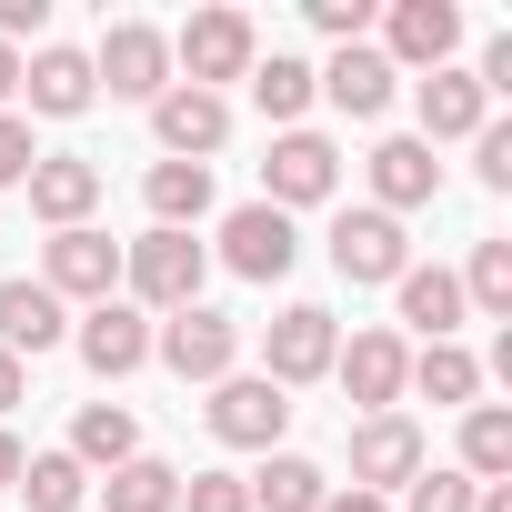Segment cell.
Instances as JSON below:
<instances>
[{"mask_svg": "<svg viewBox=\"0 0 512 512\" xmlns=\"http://www.w3.org/2000/svg\"><path fill=\"white\" fill-rule=\"evenodd\" d=\"M322 512H392V502H382V492H352V482H342V492H322Z\"/></svg>", "mask_w": 512, "mask_h": 512, "instance_id": "38", "label": "cell"}, {"mask_svg": "<svg viewBox=\"0 0 512 512\" xmlns=\"http://www.w3.org/2000/svg\"><path fill=\"white\" fill-rule=\"evenodd\" d=\"M472 512H512V482H482V492H472Z\"/></svg>", "mask_w": 512, "mask_h": 512, "instance_id": "41", "label": "cell"}, {"mask_svg": "<svg viewBox=\"0 0 512 512\" xmlns=\"http://www.w3.org/2000/svg\"><path fill=\"white\" fill-rule=\"evenodd\" d=\"M302 11H312V31H322V41H342V51L372 31V0H302Z\"/></svg>", "mask_w": 512, "mask_h": 512, "instance_id": "34", "label": "cell"}, {"mask_svg": "<svg viewBox=\"0 0 512 512\" xmlns=\"http://www.w3.org/2000/svg\"><path fill=\"white\" fill-rule=\"evenodd\" d=\"M41 292L71 312V302H121V241L111 231H51L41 241Z\"/></svg>", "mask_w": 512, "mask_h": 512, "instance_id": "4", "label": "cell"}, {"mask_svg": "<svg viewBox=\"0 0 512 512\" xmlns=\"http://www.w3.org/2000/svg\"><path fill=\"white\" fill-rule=\"evenodd\" d=\"M21 191H31V221H51V231H81V221L101 211V161H81V151H41Z\"/></svg>", "mask_w": 512, "mask_h": 512, "instance_id": "15", "label": "cell"}, {"mask_svg": "<svg viewBox=\"0 0 512 512\" xmlns=\"http://www.w3.org/2000/svg\"><path fill=\"white\" fill-rule=\"evenodd\" d=\"M141 452V422L121 412V402H81V422H71V462L81 472H121Z\"/></svg>", "mask_w": 512, "mask_h": 512, "instance_id": "25", "label": "cell"}, {"mask_svg": "<svg viewBox=\"0 0 512 512\" xmlns=\"http://www.w3.org/2000/svg\"><path fill=\"white\" fill-rule=\"evenodd\" d=\"M101 502L111 512H181V472L151 462V452H131L121 472H101Z\"/></svg>", "mask_w": 512, "mask_h": 512, "instance_id": "29", "label": "cell"}, {"mask_svg": "<svg viewBox=\"0 0 512 512\" xmlns=\"http://www.w3.org/2000/svg\"><path fill=\"white\" fill-rule=\"evenodd\" d=\"M201 272H211V251L191 231H141L121 251V282H131V312H191L201 302Z\"/></svg>", "mask_w": 512, "mask_h": 512, "instance_id": "1", "label": "cell"}, {"mask_svg": "<svg viewBox=\"0 0 512 512\" xmlns=\"http://www.w3.org/2000/svg\"><path fill=\"white\" fill-rule=\"evenodd\" d=\"M332 191H342V151H332L322 131H282L272 161H262V201H272V211H312V201H332Z\"/></svg>", "mask_w": 512, "mask_h": 512, "instance_id": "10", "label": "cell"}, {"mask_svg": "<svg viewBox=\"0 0 512 512\" xmlns=\"http://www.w3.org/2000/svg\"><path fill=\"white\" fill-rule=\"evenodd\" d=\"M21 91H31V111H41V121H81V111L101 101L91 51H71V41H41V51L21 61Z\"/></svg>", "mask_w": 512, "mask_h": 512, "instance_id": "16", "label": "cell"}, {"mask_svg": "<svg viewBox=\"0 0 512 512\" xmlns=\"http://www.w3.org/2000/svg\"><path fill=\"white\" fill-rule=\"evenodd\" d=\"M181 512H251V492H241V472H191Z\"/></svg>", "mask_w": 512, "mask_h": 512, "instance_id": "33", "label": "cell"}, {"mask_svg": "<svg viewBox=\"0 0 512 512\" xmlns=\"http://www.w3.org/2000/svg\"><path fill=\"white\" fill-rule=\"evenodd\" d=\"M402 372H412V342L402 332H352L332 352V382L362 402V412H402Z\"/></svg>", "mask_w": 512, "mask_h": 512, "instance_id": "14", "label": "cell"}, {"mask_svg": "<svg viewBox=\"0 0 512 512\" xmlns=\"http://www.w3.org/2000/svg\"><path fill=\"white\" fill-rule=\"evenodd\" d=\"M11 101H21V51L0 41V111H11Z\"/></svg>", "mask_w": 512, "mask_h": 512, "instance_id": "39", "label": "cell"}, {"mask_svg": "<svg viewBox=\"0 0 512 512\" xmlns=\"http://www.w3.org/2000/svg\"><path fill=\"white\" fill-rule=\"evenodd\" d=\"M141 201H151V231H191L211 211V161H151Z\"/></svg>", "mask_w": 512, "mask_h": 512, "instance_id": "24", "label": "cell"}, {"mask_svg": "<svg viewBox=\"0 0 512 512\" xmlns=\"http://www.w3.org/2000/svg\"><path fill=\"white\" fill-rule=\"evenodd\" d=\"M462 51V11L452 0H392L382 11V61L392 71H452Z\"/></svg>", "mask_w": 512, "mask_h": 512, "instance_id": "11", "label": "cell"}, {"mask_svg": "<svg viewBox=\"0 0 512 512\" xmlns=\"http://www.w3.org/2000/svg\"><path fill=\"white\" fill-rule=\"evenodd\" d=\"M151 131H161V161H211V151L231 141V101H221V91L171 81V91L151 101Z\"/></svg>", "mask_w": 512, "mask_h": 512, "instance_id": "13", "label": "cell"}, {"mask_svg": "<svg viewBox=\"0 0 512 512\" xmlns=\"http://www.w3.org/2000/svg\"><path fill=\"white\" fill-rule=\"evenodd\" d=\"M201 422H211V442H231V452H282V432H292V392L262 382V372H221L211 402H201Z\"/></svg>", "mask_w": 512, "mask_h": 512, "instance_id": "3", "label": "cell"}, {"mask_svg": "<svg viewBox=\"0 0 512 512\" xmlns=\"http://www.w3.org/2000/svg\"><path fill=\"white\" fill-rule=\"evenodd\" d=\"M21 462H31V452H21L11 432H0V482H21Z\"/></svg>", "mask_w": 512, "mask_h": 512, "instance_id": "42", "label": "cell"}, {"mask_svg": "<svg viewBox=\"0 0 512 512\" xmlns=\"http://www.w3.org/2000/svg\"><path fill=\"white\" fill-rule=\"evenodd\" d=\"M332 272H342L352 292H372V282H402V272H412V241H402V221H392V211H372V201H362V211H342V221H332Z\"/></svg>", "mask_w": 512, "mask_h": 512, "instance_id": "9", "label": "cell"}, {"mask_svg": "<svg viewBox=\"0 0 512 512\" xmlns=\"http://www.w3.org/2000/svg\"><path fill=\"white\" fill-rule=\"evenodd\" d=\"M251 61H262V31H251V11H191L181 41H171V81H191V91L251 81Z\"/></svg>", "mask_w": 512, "mask_h": 512, "instance_id": "2", "label": "cell"}, {"mask_svg": "<svg viewBox=\"0 0 512 512\" xmlns=\"http://www.w3.org/2000/svg\"><path fill=\"white\" fill-rule=\"evenodd\" d=\"M472 151H482V161H472V171H482V191H512V131H502V121H482V131H472Z\"/></svg>", "mask_w": 512, "mask_h": 512, "instance_id": "36", "label": "cell"}, {"mask_svg": "<svg viewBox=\"0 0 512 512\" xmlns=\"http://www.w3.org/2000/svg\"><path fill=\"white\" fill-rule=\"evenodd\" d=\"M412 111H422V131H412L422 151H432V141H472V131L492 121V101H482V81H472L462 61H452V71H422V81H412Z\"/></svg>", "mask_w": 512, "mask_h": 512, "instance_id": "17", "label": "cell"}, {"mask_svg": "<svg viewBox=\"0 0 512 512\" xmlns=\"http://www.w3.org/2000/svg\"><path fill=\"white\" fill-rule=\"evenodd\" d=\"M221 262H231L241 282H282V272L302 262V241H292V211H272V201H241V211L221 221Z\"/></svg>", "mask_w": 512, "mask_h": 512, "instance_id": "12", "label": "cell"}, {"mask_svg": "<svg viewBox=\"0 0 512 512\" xmlns=\"http://www.w3.org/2000/svg\"><path fill=\"white\" fill-rule=\"evenodd\" d=\"M402 392H422V402H442V412H472V402H482V362H472L462 342H422L412 372H402Z\"/></svg>", "mask_w": 512, "mask_h": 512, "instance_id": "22", "label": "cell"}, {"mask_svg": "<svg viewBox=\"0 0 512 512\" xmlns=\"http://www.w3.org/2000/svg\"><path fill=\"white\" fill-rule=\"evenodd\" d=\"M71 342H81V362H91L101 382H121V372L151 362V312H131V302H91V312L71 322Z\"/></svg>", "mask_w": 512, "mask_h": 512, "instance_id": "18", "label": "cell"}, {"mask_svg": "<svg viewBox=\"0 0 512 512\" xmlns=\"http://www.w3.org/2000/svg\"><path fill=\"white\" fill-rule=\"evenodd\" d=\"M422 462H432V442H422L412 412H362V422H352V492H382V502H392Z\"/></svg>", "mask_w": 512, "mask_h": 512, "instance_id": "8", "label": "cell"}, {"mask_svg": "<svg viewBox=\"0 0 512 512\" xmlns=\"http://www.w3.org/2000/svg\"><path fill=\"white\" fill-rule=\"evenodd\" d=\"M251 101H262L272 131H302V111H312V61H292V51L251 61Z\"/></svg>", "mask_w": 512, "mask_h": 512, "instance_id": "26", "label": "cell"}, {"mask_svg": "<svg viewBox=\"0 0 512 512\" xmlns=\"http://www.w3.org/2000/svg\"><path fill=\"white\" fill-rule=\"evenodd\" d=\"M91 81H101L111 101H161V91H171V31H151V21H111L101 51H91Z\"/></svg>", "mask_w": 512, "mask_h": 512, "instance_id": "6", "label": "cell"}, {"mask_svg": "<svg viewBox=\"0 0 512 512\" xmlns=\"http://www.w3.org/2000/svg\"><path fill=\"white\" fill-rule=\"evenodd\" d=\"M462 482H512V412L502 402L462 412Z\"/></svg>", "mask_w": 512, "mask_h": 512, "instance_id": "28", "label": "cell"}, {"mask_svg": "<svg viewBox=\"0 0 512 512\" xmlns=\"http://www.w3.org/2000/svg\"><path fill=\"white\" fill-rule=\"evenodd\" d=\"M41 21H51V0H0V41H11V51L41 41Z\"/></svg>", "mask_w": 512, "mask_h": 512, "instance_id": "37", "label": "cell"}, {"mask_svg": "<svg viewBox=\"0 0 512 512\" xmlns=\"http://www.w3.org/2000/svg\"><path fill=\"white\" fill-rule=\"evenodd\" d=\"M392 292H402V322H412V332H432V342H452V322H462V282H452L442 262H432V272L412 262V272H402Z\"/></svg>", "mask_w": 512, "mask_h": 512, "instance_id": "27", "label": "cell"}, {"mask_svg": "<svg viewBox=\"0 0 512 512\" xmlns=\"http://www.w3.org/2000/svg\"><path fill=\"white\" fill-rule=\"evenodd\" d=\"M21 392H31V372H21V362H11V352H0V412H11V402H21Z\"/></svg>", "mask_w": 512, "mask_h": 512, "instance_id": "40", "label": "cell"}, {"mask_svg": "<svg viewBox=\"0 0 512 512\" xmlns=\"http://www.w3.org/2000/svg\"><path fill=\"white\" fill-rule=\"evenodd\" d=\"M151 352H161L181 382H221V372L241 362V322L211 312V302H191V312H161V322H151Z\"/></svg>", "mask_w": 512, "mask_h": 512, "instance_id": "7", "label": "cell"}, {"mask_svg": "<svg viewBox=\"0 0 512 512\" xmlns=\"http://www.w3.org/2000/svg\"><path fill=\"white\" fill-rule=\"evenodd\" d=\"M21 502H31V512H81V502H91V472H81L71 452H31V462H21Z\"/></svg>", "mask_w": 512, "mask_h": 512, "instance_id": "31", "label": "cell"}, {"mask_svg": "<svg viewBox=\"0 0 512 512\" xmlns=\"http://www.w3.org/2000/svg\"><path fill=\"white\" fill-rule=\"evenodd\" d=\"M452 282H462V312L512 322V241H472V272H452Z\"/></svg>", "mask_w": 512, "mask_h": 512, "instance_id": "30", "label": "cell"}, {"mask_svg": "<svg viewBox=\"0 0 512 512\" xmlns=\"http://www.w3.org/2000/svg\"><path fill=\"white\" fill-rule=\"evenodd\" d=\"M241 492H251V512H322L332 472H322V462H302V452H262V472H251Z\"/></svg>", "mask_w": 512, "mask_h": 512, "instance_id": "23", "label": "cell"}, {"mask_svg": "<svg viewBox=\"0 0 512 512\" xmlns=\"http://www.w3.org/2000/svg\"><path fill=\"white\" fill-rule=\"evenodd\" d=\"M51 342H71V312L41 292V282H0V352H51Z\"/></svg>", "mask_w": 512, "mask_h": 512, "instance_id": "21", "label": "cell"}, {"mask_svg": "<svg viewBox=\"0 0 512 512\" xmlns=\"http://www.w3.org/2000/svg\"><path fill=\"white\" fill-rule=\"evenodd\" d=\"M31 161H41V151H31V121H21V111H0V191H21Z\"/></svg>", "mask_w": 512, "mask_h": 512, "instance_id": "35", "label": "cell"}, {"mask_svg": "<svg viewBox=\"0 0 512 512\" xmlns=\"http://www.w3.org/2000/svg\"><path fill=\"white\" fill-rule=\"evenodd\" d=\"M392 81H402V71H392L372 41H352V51H332V71H312V91H322L342 121H382V111H392Z\"/></svg>", "mask_w": 512, "mask_h": 512, "instance_id": "19", "label": "cell"}, {"mask_svg": "<svg viewBox=\"0 0 512 512\" xmlns=\"http://www.w3.org/2000/svg\"><path fill=\"white\" fill-rule=\"evenodd\" d=\"M472 492H482V482H462V472L422 462V472L402 482V502H392V512H472Z\"/></svg>", "mask_w": 512, "mask_h": 512, "instance_id": "32", "label": "cell"}, {"mask_svg": "<svg viewBox=\"0 0 512 512\" xmlns=\"http://www.w3.org/2000/svg\"><path fill=\"white\" fill-rule=\"evenodd\" d=\"M432 191H442V161H432L412 131H392V141L372 151V211H392V221H402V211H422Z\"/></svg>", "mask_w": 512, "mask_h": 512, "instance_id": "20", "label": "cell"}, {"mask_svg": "<svg viewBox=\"0 0 512 512\" xmlns=\"http://www.w3.org/2000/svg\"><path fill=\"white\" fill-rule=\"evenodd\" d=\"M332 352H342V322H332L322 302H292V312H272V332H262V382H282V392L332 382Z\"/></svg>", "mask_w": 512, "mask_h": 512, "instance_id": "5", "label": "cell"}]
</instances>
